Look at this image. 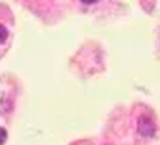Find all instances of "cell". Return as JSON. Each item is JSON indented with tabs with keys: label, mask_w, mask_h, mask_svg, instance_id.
<instances>
[{
	"label": "cell",
	"mask_w": 160,
	"mask_h": 145,
	"mask_svg": "<svg viewBox=\"0 0 160 145\" xmlns=\"http://www.w3.org/2000/svg\"><path fill=\"white\" fill-rule=\"evenodd\" d=\"M8 38V30L5 29V26H2L0 24V44H2Z\"/></svg>",
	"instance_id": "1"
},
{
	"label": "cell",
	"mask_w": 160,
	"mask_h": 145,
	"mask_svg": "<svg viewBox=\"0 0 160 145\" xmlns=\"http://www.w3.org/2000/svg\"><path fill=\"white\" fill-rule=\"evenodd\" d=\"M6 131L2 129V128H0V145H2L4 142H5V140H6Z\"/></svg>",
	"instance_id": "2"
},
{
	"label": "cell",
	"mask_w": 160,
	"mask_h": 145,
	"mask_svg": "<svg viewBox=\"0 0 160 145\" xmlns=\"http://www.w3.org/2000/svg\"><path fill=\"white\" fill-rule=\"evenodd\" d=\"M82 2H85V4H94V2H96L98 0H81Z\"/></svg>",
	"instance_id": "3"
}]
</instances>
